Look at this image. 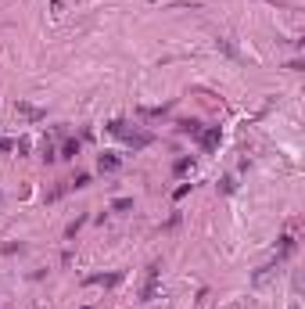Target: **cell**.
I'll return each instance as SVG.
<instances>
[{
  "instance_id": "ba28073f",
  "label": "cell",
  "mask_w": 305,
  "mask_h": 309,
  "mask_svg": "<svg viewBox=\"0 0 305 309\" xmlns=\"http://www.w3.org/2000/svg\"><path fill=\"white\" fill-rule=\"evenodd\" d=\"M180 133H190V137H197V133H201V122H180Z\"/></svg>"
},
{
  "instance_id": "277c9868",
  "label": "cell",
  "mask_w": 305,
  "mask_h": 309,
  "mask_svg": "<svg viewBox=\"0 0 305 309\" xmlns=\"http://www.w3.org/2000/svg\"><path fill=\"white\" fill-rule=\"evenodd\" d=\"M101 173H115V169H119V154H101Z\"/></svg>"
},
{
  "instance_id": "52a82bcc",
  "label": "cell",
  "mask_w": 305,
  "mask_h": 309,
  "mask_svg": "<svg viewBox=\"0 0 305 309\" xmlns=\"http://www.w3.org/2000/svg\"><path fill=\"white\" fill-rule=\"evenodd\" d=\"M75 154H79V141H68L61 148V158H75Z\"/></svg>"
},
{
  "instance_id": "6da1fadb",
  "label": "cell",
  "mask_w": 305,
  "mask_h": 309,
  "mask_svg": "<svg viewBox=\"0 0 305 309\" xmlns=\"http://www.w3.org/2000/svg\"><path fill=\"white\" fill-rule=\"evenodd\" d=\"M108 130H112V133H119V137H126V144H129V148H147V144H151V133H136V130H129L122 119H115Z\"/></svg>"
},
{
  "instance_id": "3957f363",
  "label": "cell",
  "mask_w": 305,
  "mask_h": 309,
  "mask_svg": "<svg viewBox=\"0 0 305 309\" xmlns=\"http://www.w3.org/2000/svg\"><path fill=\"white\" fill-rule=\"evenodd\" d=\"M197 137H201V148H205V151H216V148H219V126H212V130L197 133Z\"/></svg>"
},
{
  "instance_id": "30bf717a",
  "label": "cell",
  "mask_w": 305,
  "mask_h": 309,
  "mask_svg": "<svg viewBox=\"0 0 305 309\" xmlns=\"http://www.w3.org/2000/svg\"><path fill=\"white\" fill-rule=\"evenodd\" d=\"M86 183H90V176H86V173H79V176L72 180V187H86Z\"/></svg>"
},
{
  "instance_id": "7a4b0ae2",
  "label": "cell",
  "mask_w": 305,
  "mask_h": 309,
  "mask_svg": "<svg viewBox=\"0 0 305 309\" xmlns=\"http://www.w3.org/2000/svg\"><path fill=\"white\" fill-rule=\"evenodd\" d=\"M158 273H162V262H151L147 266V277H144V288H140V302H151L158 291Z\"/></svg>"
},
{
  "instance_id": "8992f818",
  "label": "cell",
  "mask_w": 305,
  "mask_h": 309,
  "mask_svg": "<svg viewBox=\"0 0 305 309\" xmlns=\"http://www.w3.org/2000/svg\"><path fill=\"white\" fill-rule=\"evenodd\" d=\"M86 284H104V288H112V284H119V273H108V277H90Z\"/></svg>"
},
{
  "instance_id": "5b68a950",
  "label": "cell",
  "mask_w": 305,
  "mask_h": 309,
  "mask_svg": "<svg viewBox=\"0 0 305 309\" xmlns=\"http://www.w3.org/2000/svg\"><path fill=\"white\" fill-rule=\"evenodd\" d=\"M14 112L25 115V119H43V112H40V108H33V104H14Z\"/></svg>"
},
{
  "instance_id": "9c48e42d",
  "label": "cell",
  "mask_w": 305,
  "mask_h": 309,
  "mask_svg": "<svg viewBox=\"0 0 305 309\" xmlns=\"http://www.w3.org/2000/svg\"><path fill=\"white\" fill-rule=\"evenodd\" d=\"M112 209H115V212H126V209H133V198H115V202H112Z\"/></svg>"
}]
</instances>
